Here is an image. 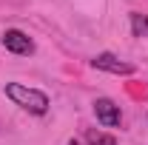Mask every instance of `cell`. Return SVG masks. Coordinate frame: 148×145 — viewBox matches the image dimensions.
Masks as SVG:
<instances>
[{"instance_id":"6da1fadb","label":"cell","mask_w":148,"mask_h":145,"mask_svg":"<svg viewBox=\"0 0 148 145\" xmlns=\"http://www.w3.org/2000/svg\"><path fill=\"white\" fill-rule=\"evenodd\" d=\"M6 97L20 105V108H26L29 114H46L49 111V97L43 94V91L37 88H29V85H23V83H6Z\"/></svg>"},{"instance_id":"7a4b0ae2","label":"cell","mask_w":148,"mask_h":145,"mask_svg":"<svg viewBox=\"0 0 148 145\" xmlns=\"http://www.w3.org/2000/svg\"><path fill=\"white\" fill-rule=\"evenodd\" d=\"M94 68H100V71H108V74H134V66L125 63V60H120V57L108 54V51H103V54H97L91 60Z\"/></svg>"},{"instance_id":"3957f363","label":"cell","mask_w":148,"mask_h":145,"mask_svg":"<svg viewBox=\"0 0 148 145\" xmlns=\"http://www.w3.org/2000/svg\"><path fill=\"white\" fill-rule=\"evenodd\" d=\"M3 46H6L12 54H32V51H34L32 37L26 34V31H20V29H9V31L3 34Z\"/></svg>"},{"instance_id":"277c9868","label":"cell","mask_w":148,"mask_h":145,"mask_svg":"<svg viewBox=\"0 0 148 145\" xmlns=\"http://www.w3.org/2000/svg\"><path fill=\"white\" fill-rule=\"evenodd\" d=\"M94 114H97V120L103 122L106 128H114V125H120V105L114 103V100H108V97H100L97 103H94Z\"/></svg>"},{"instance_id":"5b68a950","label":"cell","mask_w":148,"mask_h":145,"mask_svg":"<svg viewBox=\"0 0 148 145\" xmlns=\"http://www.w3.org/2000/svg\"><path fill=\"white\" fill-rule=\"evenodd\" d=\"M131 31L134 37H148V14L131 12Z\"/></svg>"},{"instance_id":"8992f818","label":"cell","mask_w":148,"mask_h":145,"mask_svg":"<svg viewBox=\"0 0 148 145\" xmlns=\"http://www.w3.org/2000/svg\"><path fill=\"white\" fill-rule=\"evenodd\" d=\"M88 145H117L111 134H100V131H88Z\"/></svg>"},{"instance_id":"52a82bcc","label":"cell","mask_w":148,"mask_h":145,"mask_svg":"<svg viewBox=\"0 0 148 145\" xmlns=\"http://www.w3.org/2000/svg\"><path fill=\"white\" fill-rule=\"evenodd\" d=\"M66 145H80V142H77V140H69V142H66Z\"/></svg>"}]
</instances>
